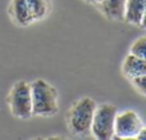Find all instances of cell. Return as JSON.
Here are the masks:
<instances>
[{"mask_svg":"<svg viewBox=\"0 0 146 140\" xmlns=\"http://www.w3.org/2000/svg\"><path fill=\"white\" fill-rule=\"evenodd\" d=\"M127 0H101L99 4L103 13L110 19L124 21V12H126Z\"/></svg>","mask_w":146,"mask_h":140,"instance_id":"obj_6","label":"cell"},{"mask_svg":"<svg viewBox=\"0 0 146 140\" xmlns=\"http://www.w3.org/2000/svg\"><path fill=\"white\" fill-rule=\"evenodd\" d=\"M142 129L141 118L133 111H124L117 113L114 122V134L122 139H131L139 135Z\"/></svg>","mask_w":146,"mask_h":140,"instance_id":"obj_5","label":"cell"},{"mask_svg":"<svg viewBox=\"0 0 146 140\" xmlns=\"http://www.w3.org/2000/svg\"><path fill=\"white\" fill-rule=\"evenodd\" d=\"M8 100L13 116L23 120L32 116V98H31V86L28 82H15L10 90Z\"/></svg>","mask_w":146,"mask_h":140,"instance_id":"obj_4","label":"cell"},{"mask_svg":"<svg viewBox=\"0 0 146 140\" xmlns=\"http://www.w3.org/2000/svg\"><path fill=\"white\" fill-rule=\"evenodd\" d=\"M131 54L146 61V36L137 39L131 46Z\"/></svg>","mask_w":146,"mask_h":140,"instance_id":"obj_11","label":"cell"},{"mask_svg":"<svg viewBox=\"0 0 146 140\" xmlns=\"http://www.w3.org/2000/svg\"><path fill=\"white\" fill-rule=\"evenodd\" d=\"M31 86L32 115L54 116L58 112V91L44 80H36Z\"/></svg>","mask_w":146,"mask_h":140,"instance_id":"obj_1","label":"cell"},{"mask_svg":"<svg viewBox=\"0 0 146 140\" xmlns=\"http://www.w3.org/2000/svg\"><path fill=\"white\" fill-rule=\"evenodd\" d=\"M96 103L91 98H83L78 100L69 112V126L74 134H86L90 131L92 123Z\"/></svg>","mask_w":146,"mask_h":140,"instance_id":"obj_3","label":"cell"},{"mask_svg":"<svg viewBox=\"0 0 146 140\" xmlns=\"http://www.w3.org/2000/svg\"><path fill=\"white\" fill-rule=\"evenodd\" d=\"M123 72L131 79L146 75V61L133 54H129L123 63Z\"/></svg>","mask_w":146,"mask_h":140,"instance_id":"obj_9","label":"cell"},{"mask_svg":"<svg viewBox=\"0 0 146 140\" xmlns=\"http://www.w3.org/2000/svg\"><path fill=\"white\" fill-rule=\"evenodd\" d=\"M140 26H142L144 28H146V8H145V10H144V14H142L141 22H140Z\"/></svg>","mask_w":146,"mask_h":140,"instance_id":"obj_14","label":"cell"},{"mask_svg":"<svg viewBox=\"0 0 146 140\" xmlns=\"http://www.w3.org/2000/svg\"><path fill=\"white\" fill-rule=\"evenodd\" d=\"M118 113L117 107L111 104L96 105L91 129L94 136L99 140H109L114 136V122Z\"/></svg>","mask_w":146,"mask_h":140,"instance_id":"obj_2","label":"cell"},{"mask_svg":"<svg viewBox=\"0 0 146 140\" xmlns=\"http://www.w3.org/2000/svg\"><path fill=\"white\" fill-rule=\"evenodd\" d=\"M132 81H133V84L136 85L137 89H139L144 95H146V75L135 77V79H132Z\"/></svg>","mask_w":146,"mask_h":140,"instance_id":"obj_12","label":"cell"},{"mask_svg":"<svg viewBox=\"0 0 146 140\" xmlns=\"http://www.w3.org/2000/svg\"><path fill=\"white\" fill-rule=\"evenodd\" d=\"M146 8V0H127L124 19L132 25H140Z\"/></svg>","mask_w":146,"mask_h":140,"instance_id":"obj_8","label":"cell"},{"mask_svg":"<svg viewBox=\"0 0 146 140\" xmlns=\"http://www.w3.org/2000/svg\"><path fill=\"white\" fill-rule=\"evenodd\" d=\"M10 12H12L14 21L21 26H27L33 21L27 0H13L10 5Z\"/></svg>","mask_w":146,"mask_h":140,"instance_id":"obj_7","label":"cell"},{"mask_svg":"<svg viewBox=\"0 0 146 140\" xmlns=\"http://www.w3.org/2000/svg\"><path fill=\"white\" fill-rule=\"evenodd\" d=\"M27 4L33 19L44 18L49 10V0H27Z\"/></svg>","mask_w":146,"mask_h":140,"instance_id":"obj_10","label":"cell"},{"mask_svg":"<svg viewBox=\"0 0 146 140\" xmlns=\"http://www.w3.org/2000/svg\"><path fill=\"white\" fill-rule=\"evenodd\" d=\"M136 138L140 139V140H146V127H142L141 130H140L139 135H137Z\"/></svg>","mask_w":146,"mask_h":140,"instance_id":"obj_13","label":"cell"}]
</instances>
